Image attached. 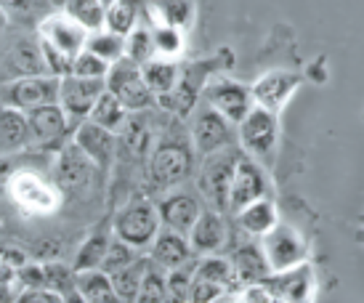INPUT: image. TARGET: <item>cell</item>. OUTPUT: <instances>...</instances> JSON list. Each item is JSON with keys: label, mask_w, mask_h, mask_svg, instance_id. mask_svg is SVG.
Listing matches in <instances>:
<instances>
[{"label": "cell", "mask_w": 364, "mask_h": 303, "mask_svg": "<svg viewBox=\"0 0 364 303\" xmlns=\"http://www.w3.org/2000/svg\"><path fill=\"white\" fill-rule=\"evenodd\" d=\"M194 157L197 152L192 147V139L183 136L176 128H168L154 142L152 154L146 160V192L162 194L181 186L194 173Z\"/></svg>", "instance_id": "obj_1"}, {"label": "cell", "mask_w": 364, "mask_h": 303, "mask_svg": "<svg viewBox=\"0 0 364 303\" xmlns=\"http://www.w3.org/2000/svg\"><path fill=\"white\" fill-rule=\"evenodd\" d=\"M30 75H51L46 56H43L41 38L35 41L21 24L19 30H11L0 41V83H14Z\"/></svg>", "instance_id": "obj_2"}, {"label": "cell", "mask_w": 364, "mask_h": 303, "mask_svg": "<svg viewBox=\"0 0 364 303\" xmlns=\"http://www.w3.org/2000/svg\"><path fill=\"white\" fill-rule=\"evenodd\" d=\"M240 154L242 149L232 144V147H223V149L203 157V165L197 171V189L213 211L229 213V186H232V176Z\"/></svg>", "instance_id": "obj_3"}, {"label": "cell", "mask_w": 364, "mask_h": 303, "mask_svg": "<svg viewBox=\"0 0 364 303\" xmlns=\"http://www.w3.org/2000/svg\"><path fill=\"white\" fill-rule=\"evenodd\" d=\"M96 171H99V165L77 144H64L59 149L56 165H53V184H56L61 197L82 200V197H88L93 192Z\"/></svg>", "instance_id": "obj_4"}, {"label": "cell", "mask_w": 364, "mask_h": 303, "mask_svg": "<svg viewBox=\"0 0 364 303\" xmlns=\"http://www.w3.org/2000/svg\"><path fill=\"white\" fill-rule=\"evenodd\" d=\"M237 136L242 144V152L250 154L253 160L269 165L274 160V149H277V136H279V120L277 112L266 110L253 104V110L237 122Z\"/></svg>", "instance_id": "obj_5"}, {"label": "cell", "mask_w": 364, "mask_h": 303, "mask_svg": "<svg viewBox=\"0 0 364 303\" xmlns=\"http://www.w3.org/2000/svg\"><path fill=\"white\" fill-rule=\"evenodd\" d=\"M160 226L162 223L157 205H152L149 200H133L122 211H117L114 221H112V234L120 237L122 243L133 245L136 250H144L152 245Z\"/></svg>", "instance_id": "obj_6"}, {"label": "cell", "mask_w": 364, "mask_h": 303, "mask_svg": "<svg viewBox=\"0 0 364 303\" xmlns=\"http://www.w3.org/2000/svg\"><path fill=\"white\" fill-rule=\"evenodd\" d=\"M107 91L114 93L122 101V107L128 112H144L152 110L154 93L149 91V85L141 75V64H136L133 59L122 56L114 64H109L107 72Z\"/></svg>", "instance_id": "obj_7"}, {"label": "cell", "mask_w": 364, "mask_h": 303, "mask_svg": "<svg viewBox=\"0 0 364 303\" xmlns=\"http://www.w3.org/2000/svg\"><path fill=\"white\" fill-rule=\"evenodd\" d=\"M189 139L197 152V157L213 154V152L234 144V122H229L218 110H213L208 101L197 104L189 120Z\"/></svg>", "instance_id": "obj_8"}, {"label": "cell", "mask_w": 364, "mask_h": 303, "mask_svg": "<svg viewBox=\"0 0 364 303\" xmlns=\"http://www.w3.org/2000/svg\"><path fill=\"white\" fill-rule=\"evenodd\" d=\"M215 64L213 61H194V64H186L181 67V75H178V83L171 93L165 96H157V104L162 110H168L176 117H189L197 107V101L203 99V91L208 80H210Z\"/></svg>", "instance_id": "obj_9"}, {"label": "cell", "mask_w": 364, "mask_h": 303, "mask_svg": "<svg viewBox=\"0 0 364 303\" xmlns=\"http://www.w3.org/2000/svg\"><path fill=\"white\" fill-rule=\"evenodd\" d=\"M27 117V147L30 149H61L70 133V117L61 104H43L24 112Z\"/></svg>", "instance_id": "obj_10"}, {"label": "cell", "mask_w": 364, "mask_h": 303, "mask_svg": "<svg viewBox=\"0 0 364 303\" xmlns=\"http://www.w3.org/2000/svg\"><path fill=\"white\" fill-rule=\"evenodd\" d=\"M9 197L19 208L30 213H41L48 216L61 205V194L56 189V184H46L41 173L35 171H16L9 181Z\"/></svg>", "instance_id": "obj_11"}, {"label": "cell", "mask_w": 364, "mask_h": 303, "mask_svg": "<svg viewBox=\"0 0 364 303\" xmlns=\"http://www.w3.org/2000/svg\"><path fill=\"white\" fill-rule=\"evenodd\" d=\"M261 250L269 261V269L272 272H284V269H293L298 263H304L309 258V245L301 234L284 226V223H277L274 229L261 237Z\"/></svg>", "instance_id": "obj_12"}, {"label": "cell", "mask_w": 364, "mask_h": 303, "mask_svg": "<svg viewBox=\"0 0 364 303\" xmlns=\"http://www.w3.org/2000/svg\"><path fill=\"white\" fill-rule=\"evenodd\" d=\"M59 75H30V78H19L6 85L3 91V104L16 107V110L27 112L43 104H59Z\"/></svg>", "instance_id": "obj_13"}, {"label": "cell", "mask_w": 364, "mask_h": 303, "mask_svg": "<svg viewBox=\"0 0 364 303\" xmlns=\"http://www.w3.org/2000/svg\"><path fill=\"white\" fill-rule=\"evenodd\" d=\"M107 91V78H80V75H64L59 85V104L70 120H85L91 115L93 104Z\"/></svg>", "instance_id": "obj_14"}, {"label": "cell", "mask_w": 364, "mask_h": 303, "mask_svg": "<svg viewBox=\"0 0 364 303\" xmlns=\"http://www.w3.org/2000/svg\"><path fill=\"white\" fill-rule=\"evenodd\" d=\"M38 35H41L43 43H48L53 51H59L61 56H67L70 61L85 48V41H88V30L80 21L72 19L67 11L64 14H48L38 24Z\"/></svg>", "instance_id": "obj_15"}, {"label": "cell", "mask_w": 364, "mask_h": 303, "mask_svg": "<svg viewBox=\"0 0 364 303\" xmlns=\"http://www.w3.org/2000/svg\"><path fill=\"white\" fill-rule=\"evenodd\" d=\"M269 197V181H266V173L261 171L258 160H253L250 154H240L237 168L232 176V186H229V211L240 213L245 205Z\"/></svg>", "instance_id": "obj_16"}, {"label": "cell", "mask_w": 364, "mask_h": 303, "mask_svg": "<svg viewBox=\"0 0 364 303\" xmlns=\"http://www.w3.org/2000/svg\"><path fill=\"white\" fill-rule=\"evenodd\" d=\"M203 101H208L213 110H218L229 122L242 120L247 112L253 110V93L247 85L242 83H234V80H210L205 85L203 91Z\"/></svg>", "instance_id": "obj_17"}, {"label": "cell", "mask_w": 364, "mask_h": 303, "mask_svg": "<svg viewBox=\"0 0 364 303\" xmlns=\"http://www.w3.org/2000/svg\"><path fill=\"white\" fill-rule=\"evenodd\" d=\"M263 285L269 287L274 301H290V303H301V301H311L314 293H316V277H314V269L309 263H298L293 269H284V272H272Z\"/></svg>", "instance_id": "obj_18"}, {"label": "cell", "mask_w": 364, "mask_h": 303, "mask_svg": "<svg viewBox=\"0 0 364 303\" xmlns=\"http://www.w3.org/2000/svg\"><path fill=\"white\" fill-rule=\"evenodd\" d=\"M205 211L203 197L194 192H171L165 194L160 202H157V213H160V223L165 229H173V232L189 234L192 232L194 221L200 218V213Z\"/></svg>", "instance_id": "obj_19"}, {"label": "cell", "mask_w": 364, "mask_h": 303, "mask_svg": "<svg viewBox=\"0 0 364 303\" xmlns=\"http://www.w3.org/2000/svg\"><path fill=\"white\" fill-rule=\"evenodd\" d=\"M75 144L99 165V171H109L114 157H117V133L107 131L93 120H82L77 125Z\"/></svg>", "instance_id": "obj_20"}, {"label": "cell", "mask_w": 364, "mask_h": 303, "mask_svg": "<svg viewBox=\"0 0 364 303\" xmlns=\"http://www.w3.org/2000/svg\"><path fill=\"white\" fill-rule=\"evenodd\" d=\"M301 85V75L295 72H284V70H274L266 72L263 78L253 83V101L258 107H266L272 112H279L287 104V99L295 93V88Z\"/></svg>", "instance_id": "obj_21"}, {"label": "cell", "mask_w": 364, "mask_h": 303, "mask_svg": "<svg viewBox=\"0 0 364 303\" xmlns=\"http://www.w3.org/2000/svg\"><path fill=\"white\" fill-rule=\"evenodd\" d=\"M149 258H152L160 269L171 272V269H178L183 263H189L194 258V250L189 245V237L181 232H173V229H165V232H157V237L149 245Z\"/></svg>", "instance_id": "obj_22"}, {"label": "cell", "mask_w": 364, "mask_h": 303, "mask_svg": "<svg viewBox=\"0 0 364 303\" xmlns=\"http://www.w3.org/2000/svg\"><path fill=\"white\" fill-rule=\"evenodd\" d=\"M189 237V245H192L194 255H210V253H218L226 243V223H223V216L218 211H208L205 208L200 213V218L194 221L192 232L186 234Z\"/></svg>", "instance_id": "obj_23"}, {"label": "cell", "mask_w": 364, "mask_h": 303, "mask_svg": "<svg viewBox=\"0 0 364 303\" xmlns=\"http://www.w3.org/2000/svg\"><path fill=\"white\" fill-rule=\"evenodd\" d=\"M232 266H234V277H237V282L242 285V287L245 285L263 282L272 274L261 245H242V248H237L232 255Z\"/></svg>", "instance_id": "obj_24"}, {"label": "cell", "mask_w": 364, "mask_h": 303, "mask_svg": "<svg viewBox=\"0 0 364 303\" xmlns=\"http://www.w3.org/2000/svg\"><path fill=\"white\" fill-rule=\"evenodd\" d=\"M27 149V117L9 104H0V157Z\"/></svg>", "instance_id": "obj_25"}, {"label": "cell", "mask_w": 364, "mask_h": 303, "mask_svg": "<svg viewBox=\"0 0 364 303\" xmlns=\"http://www.w3.org/2000/svg\"><path fill=\"white\" fill-rule=\"evenodd\" d=\"M237 223L245 234L250 237H263V234L277 226V208L269 197H261V200L245 205L242 211L237 213Z\"/></svg>", "instance_id": "obj_26"}, {"label": "cell", "mask_w": 364, "mask_h": 303, "mask_svg": "<svg viewBox=\"0 0 364 303\" xmlns=\"http://www.w3.org/2000/svg\"><path fill=\"white\" fill-rule=\"evenodd\" d=\"M75 287L82 301L91 303H112L117 301V293L112 287V277L102 269H85L75 272Z\"/></svg>", "instance_id": "obj_27"}, {"label": "cell", "mask_w": 364, "mask_h": 303, "mask_svg": "<svg viewBox=\"0 0 364 303\" xmlns=\"http://www.w3.org/2000/svg\"><path fill=\"white\" fill-rule=\"evenodd\" d=\"M141 75L146 85H149V91L154 93V99H157V96H165V93H171L176 88L181 67L173 59H157L154 56L146 64H141Z\"/></svg>", "instance_id": "obj_28"}, {"label": "cell", "mask_w": 364, "mask_h": 303, "mask_svg": "<svg viewBox=\"0 0 364 303\" xmlns=\"http://www.w3.org/2000/svg\"><path fill=\"white\" fill-rule=\"evenodd\" d=\"M128 115H131V112L122 107V101L117 99L114 93L104 91L102 96H99V101L93 104L91 115H88L85 120H93L96 125H102V128H107V131H112V133H120L125 120H128Z\"/></svg>", "instance_id": "obj_29"}, {"label": "cell", "mask_w": 364, "mask_h": 303, "mask_svg": "<svg viewBox=\"0 0 364 303\" xmlns=\"http://www.w3.org/2000/svg\"><path fill=\"white\" fill-rule=\"evenodd\" d=\"M149 11H152V16H157V24L176 27V30H186L194 19L192 0H152Z\"/></svg>", "instance_id": "obj_30"}, {"label": "cell", "mask_w": 364, "mask_h": 303, "mask_svg": "<svg viewBox=\"0 0 364 303\" xmlns=\"http://www.w3.org/2000/svg\"><path fill=\"white\" fill-rule=\"evenodd\" d=\"M149 266V258H136L133 263L122 266L120 272L109 274L112 277V287L117 293V301H139V290H141V280L144 272Z\"/></svg>", "instance_id": "obj_31"}, {"label": "cell", "mask_w": 364, "mask_h": 303, "mask_svg": "<svg viewBox=\"0 0 364 303\" xmlns=\"http://www.w3.org/2000/svg\"><path fill=\"white\" fill-rule=\"evenodd\" d=\"M114 234L107 232V229H99V232H93L85 243L80 245V250L75 255V263H72V269L75 272H85V269H102V261L107 250H109V243Z\"/></svg>", "instance_id": "obj_32"}, {"label": "cell", "mask_w": 364, "mask_h": 303, "mask_svg": "<svg viewBox=\"0 0 364 303\" xmlns=\"http://www.w3.org/2000/svg\"><path fill=\"white\" fill-rule=\"evenodd\" d=\"M197 277H203V280H210V282L221 285L226 290H234L237 287V277H234V266L229 258H221V255H203L200 261H197Z\"/></svg>", "instance_id": "obj_33"}, {"label": "cell", "mask_w": 364, "mask_h": 303, "mask_svg": "<svg viewBox=\"0 0 364 303\" xmlns=\"http://www.w3.org/2000/svg\"><path fill=\"white\" fill-rule=\"evenodd\" d=\"M51 0H0V9L9 14L11 19L27 24H41L51 14Z\"/></svg>", "instance_id": "obj_34"}, {"label": "cell", "mask_w": 364, "mask_h": 303, "mask_svg": "<svg viewBox=\"0 0 364 303\" xmlns=\"http://www.w3.org/2000/svg\"><path fill=\"white\" fill-rule=\"evenodd\" d=\"M136 21H139V6H136V0H117L104 14V27L109 32L122 35V38L136 27Z\"/></svg>", "instance_id": "obj_35"}, {"label": "cell", "mask_w": 364, "mask_h": 303, "mask_svg": "<svg viewBox=\"0 0 364 303\" xmlns=\"http://www.w3.org/2000/svg\"><path fill=\"white\" fill-rule=\"evenodd\" d=\"M85 48L93 51L96 56H102L104 61L114 64L117 59L125 56V38L117 35V32H102V30H93V35L88 32V41H85Z\"/></svg>", "instance_id": "obj_36"}, {"label": "cell", "mask_w": 364, "mask_h": 303, "mask_svg": "<svg viewBox=\"0 0 364 303\" xmlns=\"http://www.w3.org/2000/svg\"><path fill=\"white\" fill-rule=\"evenodd\" d=\"M43 277H46V287L53 290L56 295H61V301L67 298H75L77 295V287H75V269L64 266L59 261H51L43 266ZM80 298V295H77Z\"/></svg>", "instance_id": "obj_37"}, {"label": "cell", "mask_w": 364, "mask_h": 303, "mask_svg": "<svg viewBox=\"0 0 364 303\" xmlns=\"http://www.w3.org/2000/svg\"><path fill=\"white\" fill-rule=\"evenodd\" d=\"M64 11L75 21H80L88 32L102 30L104 27V14H107V9L102 6V0H64Z\"/></svg>", "instance_id": "obj_38"}, {"label": "cell", "mask_w": 364, "mask_h": 303, "mask_svg": "<svg viewBox=\"0 0 364 303\" xmlns=\"http://www.w3.org/2000/svg\"><path fill=\"white\" fill-rule=\"evenodd\" d=\"M168 298H171V293H168V272L160 269L149 258V266H146L141 280V290H139V301L154 303V301H168Z\"/></svg>", "instance_id": "obj_39"}, {"label": "cell", "mask_w": 364, "mask_h": 303, "mask_svg": "<svg viewBox=\"0 0 364 303\" xmlns=\"http://www.w3.org/2000/svg\"><path fill=\"white\" fill-rule=\"evenodd\" d=\"M125 56L133 59L136 64H146L149 59H154V56H157L154 32L146 30V27H133V30L125 35Z\"/></svg>", "instance_id": "obj_40"}, {"label": "cell", "mask_w": 364, "mask_h": 303, "mask_svg": "<svg viewBox=\"0 0 364 303\" xmlns=\"http://www.w3.org/2000/svg\"><path fill=\"white\" fill-rule=\"evenodd\" d=\"M194 274H197V261H189L178 266V269H171L168 272V293L176 301H189V290H192Z\"/></svg>", "instance_id": "obj_41"}, {"label": "cell", "mask_w": 364, "mask_h": 303, "mask_svg": "<svg viewBox=\"0 0 364 303\" xmlns=\"http://www.w3.org/2000/svg\"><path fill=\"white\" fill-rule=\"evenodd\" d=\"M136 258H139V253H136L133 245L122 243L120 237H112L109 250H107V255H104V261H102V272H107V274L120 272L122 266L133 263Z\"/></svg>", "instance_id": "obj_42"}, {"label": "cell", "mask_w": 364, "mask_h": 303, "mask_svg": "<svg viewBox=\"0 0 364 303\" xmlns=\"http://www.w3.org/2000/svg\"><path fill=\"white\" fill-rule=\"evenodd\" d=\"M152 32H154V48H157V56H160V59H176V56L183 51L181 30L157 24Z\"/></svg>", "instance_id": "obj_43"}, {"label": "cell", "mask_w": 364, "mask_h": 303, "mask_svg": "<svg viewBox=\"0 0 364 303\" xmlns=\"http://www.w3.org/2000/svg\"><path fill=\"white\" fill-rule=\"evenodd\" d=\"M107 72H109V61H104L102 56H96L88 48H82L72 59V75H80V78H107Z\"/></svg>", "instance_id": "obj_44"}, {"label": "cell", "mask_w": 364, "mask_h": 303, "mask_svg": "<svg viewBox=\"0 0 364 303\" xmlns=\"http://www.w3.org/2000/svg\"><path fill=\"white\" fill-rule=\"evenodd\" d=\"M229 290L221 287V285L210 282V280H203V277H197L194 274V282H192V290H189V301H218L221 295H226Z\"/></svg>", "instance_id": "obj_45"}, {"label": "cell", "mask_w": 364, "mask_h": 303, "mask_svg": "<svg viewBox=\"0 0 364 303\" xmlns=\"http://www.w3.org/2000/svg\"><path fill=\"white\" fill-rule=\"evenodd\" d=\"M16 171H19V168H16V160H14V157H9V154L0 157V197L9 194V181Z\"/></svg>", "instance_id": "obj_46"}, {"label": "cell", "mask_w": 364, "mask_h": 303, "mask_svg": "<svg viewBox=\"0 0 364 303\" xmlns=\"http://www.w3.org/2000/svg\"><path fill=\"white\" fill-rule=\"evenodd\" d=\"M9 27H11V16L3 9H0V41H3V35L9 32Z\"/></svg>", "instance_id": "obj_47"}, {"label": "cell", "mask_w": 364, "mask_h": 303, "mask_svg": "<svg viewBox=\"0 0 364 303\" xmlns=\"http://www.w3.org/2000/svg\"><path fill=\"white\" fill-rule=\"evenodd\" d=\"M112 3H117V0H102V6H104V9H109Z\"/></svg>", "instance_id": "obj_48"}, {"label": "cell", "mask_w": 364, "mask_h": 303, "mask_svg": "<svg viewBox=\"0 0 364 303\" xmlns=\"http://www.w3.org/2000/svg\"><path fill=\"white\" fill-rule=\"evenodd\" d=\"M51 3H64V0H51Z\"/></svg>", "instance_id": "obj_49"}]
</instances>
